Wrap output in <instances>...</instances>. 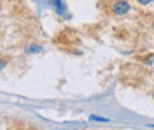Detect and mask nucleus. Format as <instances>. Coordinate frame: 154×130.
Here are the masks:
<instances>
[{
  "mask_svg": "<svg viewBox=\"0 0 154 130\" xmlns=\"http://www.w3.org/2000/svg\"><path fill=\"white\" fill-rule=\"evenodd\" d=\"M54 3H55V9L61 14V12L64 11V5H62V2H61V0H54Z\"/></svg>",
  "mask_w": 154,
  "mask_h": 130,
  "instance_id": "2",
  "label": "nucleus"
},
{
  "mask_svg": "<svg viewBox=\"0 0 154 130\" xmlns=\"http://www.w3.org/2000/svg\"><path fill=\"white\" fill-rule=\"evenodd\" d=\"M6 65H8V61H5V59H0V71H2V70H3Z\"/></svg>",
  "mask_w": 154,
  "mask_h": 130,
  "instance_id": "4",
  "label": "nucleus"
},
{
  "mask_svg": "<svg viewBox=\"0 0 154 130\" xmlns=\"http://www.w3.org/2000/svg\"><path fill=\"white\" fill-rule=\"evenodd\" d=\"M92 120H96V121H107L105 118H101V117H91Z\"/></svg>",
  "mask_w": 154,
  "mask_h": 130,
  "instance_id": "5",
  "label": "nucleus"
},
{
  "mask_svg": "<svg viewBox=\"0 0 154 130\" xmlns=\"http://www.w3.org/2000/svg\"><path fill=\"white\" fill-rule=\"evenodd\" d=\"M136 2H138L139 5H142V6H145V5H150V3H151L153 0H136Z\"/></svg>",
  "mask_w": 154,
  "mask_h": 130,
  "instance_id": "3",
  "label": "nucleus"
},
{
  "mask_svg": "<svg viewBox=\"0 0 154 130\" xmlns=\"http://www.w3.org/2000/svg\"><path fill=\"white\" fill-rule=\"evenodd\" d=\"M111 11H113L114 15H125L131 11V6L126 0H116L111 5Z\"/></svg>",
  "mask_w": 154,
  "mask_h": 130,
  "instance_id": "1",
  "label": "nucleus"
},
{
  "mask_svg": "<svg viewBox=\"0 0 154 130\" xmlns=\"http://www.w3.org/2000/svg\"><path fill=\"white\" fill-rule=\"evenodd\" d=\"M153 98H154V93H153Z\"/></svg>",
  "mask_w": 154,
  "mask_h": 130,
  "instance_id": "6",
  "label": "nucleus"
}]
</instances>
